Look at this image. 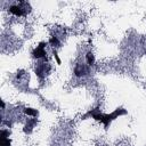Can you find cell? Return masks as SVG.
Listing matches in <instances>:
<instances>
[{"label":"cell","mask_w":146,"mask_h":146,"mask_svg":"<svg viewBox=\"0 0 146 146\" xmlns=\"http://www.w3.org/2000/svg\"><path fill=\"white\" fill-rule=\"evenodd\" d=\"M127 113H128V112H127L125 108H123V107H117L116 110H114V111H113L112 113H110V114H103V113H100L99 108L97 107V108H95V110H91V111L87 112V113L82 116V120H86V119H88V117H92V119H95L96 121L102 122V123L104 124V128L107 129L112 121H114V120L117 119L119 116L125 115Z\"/></svg>","instance_id":"6da1fadb"},{"label":"cell","mask_w":146,"mask_h":146,"mask_svg":"<svg viewBox=\"0 0 146 146\" xmlns=\"http://www.w3.org/2000/svg\"><path fill=\"white\" fill-rule=\"evenodd\" d=\"M9 11L15 16H25L31 11V6L26 1H19L17 5H11Z\"/></svg>","instance_id":"7a4b0ae2"},{"label":"cell","mask_w":146,"mask_h":146,"mask_svg":"<svg viewBox=\"0 0 146 146\" xmlns=\"http://www.w3.org/2000/svg\"><path fill=\"white\" fill-rule=\"evenodd\" d=\"M46 46H47V42L44 41L40 42L39 46H36V48L32 50V57L36 59H43V62H46L47 60V52L44 50Z\"/></svg>","instance_id":"3957f363"},{"label":"cell","mask_w":146,"mask_h":146,"mask_svg":"<svg viewBox=\"0 0 146 146\" xmlns=\"http://www.w3.org/2000/svg\"><path fill=\"white\" fill-rule=\"evenodd\" d=\"M89 73V65H86V64H78L75 67H74V75L78 76V78H81V76H84Z\"/></svg>","instance_id":"277c9868"},{"label":"cell","mask_w":146,"mask_h":146,"mask_svg":"<svg viewBox=\"0 0 146 146\" xmlns=\"http://www.w3.org/2000/svg\"><path fill=\"white\" fill-rule=\"evenodd\" d=\"M36 123H38V119H36V117H34V119H29V120L26 121V124H25L24 128H23L24 133L30 135V133L32 132L33 128L36 125Z\"/></svg>","instance_id":"5b68a950"},{"label":"cell","mask_w":146,"mask_h":146,"mask_svg":"<svg viewBox=\"0 0 146 146\" xmlns=\"http://www.w3.org/2000/svg\"><path fill=\"white\" fill-rule=\"evenodd\" d=\"M24 114L25 115H30V116H33V117H36L39 115V111L35 110V108H31V107H25L23 110Z\"/></svg>","instance_id":"8992f818"},{"label":"cell","mask_w":146,"mask_h":146,"mask_svg":"<svg viewBox=\"0 0 146 146\" xmlns=\"http://www.w3.org/2000/svg\"><path fill=\"white\" fill-rule=\"evenodd\" d=\"M86 62H87V65H89V66L94 65V63H95V56H94V54L91 51H88L87 52V55H86Z\"/></svg>","instance_id":"52a82bcc"},{"label":"cell","mask_w":146,"mask_h":146,"mask_svg":"<svg viewBox=\"0 0 146 146\" xmlns=\"http://www.w3.org/2000/svg\"><path fill=\"white\" fill-rule=\"evenodd\" d=\"M49 43L55 48H57V47H59L60 46V41H59V39H58V36L57 35H52L50 39H49Z\"/></svg>","instance_id":"ba28073f"},{"label":"cell","mask_w":146,"mask_h":146,"mask_svg":"<svg viewBox=\"0 0 146 146\" xmlns=\"http://www.w3.org/2000/svg\"><path fill=\"white\" fill-rule=\"evenodd\" d=\"M11 140L9 138H1L0 139V146H10Z\"/></svg>","instance_id":"9c48e42d"},{"label":"cell","mask_w":146,"mask_h":146,"mask_svg":"<svg viewBox=\"0 0 146 146\" xmlns=\"http://www.w3.org/2000/svg\"><path fill=\"white\" fill-rule=\"evenodd\" d=\"M10 136V130L8 129H1V138H8Z\"/></svg>","instance_id":"30bf717a"},{"label":"cell","mask_w":146,"mask_h":146,"mask_svg":"<svg viewBox=\"0 0 146 146\" xmlns=\"http://www.w3.org/2000/svg\"><path fill=\"white\" fill-rule=\"evenodd\" d=\"M52 55H54V57H55V59H56L57 64H60V59H59V57H58V54H57L56 49H52Z\"/></svg>","instance_id":"8fae6325"},{"label":"cell","mask_w":146,"mask_h":146,"mask_svg":"<svg viewBox=\"0 0 146 146\" xmlns=\"http://www.w3.org/2000/svg\"><path fill=\"white\" fill-rule=\"evenodd\" d=\"M5 106H6L5 102H3V100H1V107H2V110H5Z\"/></svg>","instance_id":"7c38bea8"}]
</instances>
